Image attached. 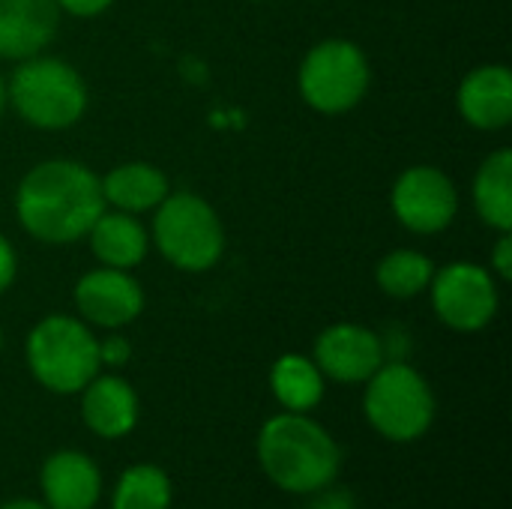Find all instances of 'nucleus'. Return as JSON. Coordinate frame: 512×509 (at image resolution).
I'll list each match as a JSON object with an SVG mask.
<instances>
[{"label": "nucleus", "mask_w": 512, "mask_h": 509, "mask_svg": "<svg viewBox=\"0 0 512 509\" xmlns=\"http://www.w3.org/2000/svg\"><path fill=\"white\" fill-rule=\"evenodd\" d=\"M270 387L285 411L306 414L324 396V375L315 366V360H306L300 354H285L276 360L270 372Z\"/></svg>", "instance_id": "19"}, {"label": "nucleus", "mask_w": 512, "mask_h": 509, "mask_svg": "<svg viewBox=\"0 0 512 509\" xmlns=\"http://www.w3.org/2000/svg\"><path fill=\"white\" fill-rule=\"evenodd\" d=\"M459 210V195L453 180L432 165H414L402 171L393 186V213L414 234L444 231Z\"/></svg>", "instance_id": "9"}, {"label": "nucleus", "mask_w": 512, "mask_h": 509, "mask_svg": "<svg viewBox=\"0 0 512 509\" xmlns=\"http://www.w3.org/2000/svg\"><path fill=\"white\" fill-rule=\"evenodd\" d=\"M429 288L438 318L459 333L483 330L498 312L495 279L480 264H468V261L447 264L441 273L432 276Z\"/></svg>", "instance_id": "8"}, {"label": "nucleus", "mask_w": 512, "mask_h": 509, "mask_svg": "<svg viewBox=\"0 0 512 509\" xmlns=\"http://www.w3.org/2000/svg\"><path fill=\"white\" fill-rule=\"evenodd\" d=\"M492 264L498 270L501 279H512V237L510 231H501V240L495 243V252H492Z\"/></svg>", "instance_id": "23"}, {"label": "nucleus", "mask_w": 512, "mask_h": 509, "mask_svg": "<svg viewBox=\"0 0 512 509\" xmlns=\"http://www.w3.org/2000/svg\"><path fill=\"white\" fill-rule=\"evenodd\" d=\"M3 108H6V81L0 78V117H3Z\"/></svg>", "instance_id": "28"}, {"label": "nucleus", "mask_w": 512, "mask_h": 509, "mask_svg": "<svg viewBox=\"0 0 512 509\" xmlns=\"http://www.w3.org/2000/svg\"><path fill=\"white\" fill-rule=\"evenodd\" d=\"M114 509H168L171 507V480L156 465H132L123 471L114 489Z\"/></svg>", "instance_id": "21"}, {"label": "nucleus", "mask_w": 512, "mask_h": 509, "mask_svg": "<svg viewBox=\"0 0 512 509\" xmlns=\"http://www.w3.org/2000/svg\"><path fill=\"white\" fill-rule=\"evenodd\" d=\"M15 267H18V261H15V249L9 246V240L0 234V294L12 285V279H15Z\"/></svg>", "instance_id": "24"}, {"label": "nucleus", "mask_w": 512, "mask_h": 509, "mask_svg": "<svg viewBox=\"0 0 512 509\" xmlns=\"http://www.w3.org/2000/svg\"><path fill=\"white\" fill-rule=\"evenodd\" d=\"M309 509H354V501L348 492H327L321 489V495L315 498V504Z\"/></svg>", "instance_id": "26"}, {"label": "nucleus", "mask_w": 512, "mask_h": 509, "mask_svg": "<svg viewBox=\"0 0 512 509\" xmlns=\"http://www.w3.org/2000/svg\"><path fill=\"white\" fill-rule=\"evenodd\" d=\"M114 0H57L60 9L72 12V15H81V18H90V15H99L111 6Z\"/></svg>", "instance_id": "25"}, {"label": "nucleus", "mask_w": 512, "mask_h": 509, "mask_svg": "<svg viewBox=\"0 0 512 509\" xmlns=\"http://www.w3.org/2000/svg\"><path fill=\"white\" fill-rule=\"evenodd\" d=\"M42 495L51 509H93L102 495V477L93 459L60 450L42 465Z\"/></svg>", "instance_id": "14"}, {"label": "nucleus", "mask_w": 512, "mask_h": 509, "mask_svg": "<svg viewBox=\"0 0 512 509\" xmlns=\"http://www.w3.org/2000/svg\"><path fill=\"white\" fill-rule=\"evenodd\" d=\"M75 306L81 318H87L90 324L117 330V327L132 324L141 315L144 291L126 270L102 267L78 279Z\"/></svg>", "instance_id": "11"}, {"label": "nucleus", "mask_w": 512, "mask_h": 509, "mask_svg": "<svg viewBox=\"0 0 512 509\" xmlns=\"http://www.w3.org/2000/svg\"><path fill=\"white\" fill-rule=\"evenodd\" d=\"M258 459L264 474L291 495H315L327 489L342 465L339 444L330 432L294 411L264 423L258 435Z\"/></svg>", "instance_id": "2"}, {"label": "nucleus", "mask_w": 512, "mask_h": 509, "mask_svg": "<svg viewBox=\"0 0 512 509\" xmlns=\"http://www.w3.org/2000/svg\"><path fill=\"white\" fill-rule=\"evenodd\" d=\"M432 276H435V264L423 252H414V249L390 252L375 270L381 291L390 297H399V300H408V297H417L420 291H426Z\"/></svg>", "instance_id": "20"}, {"label": "nucleus", "mask_w": 512, "mask_h": 509, "mask_svg": "<svg viewBox=\"0 0 512 509\" xmlns=\"http://www.w3.org/2000/svg\"><path fill=\"white\" fill-rule=\"evenodd\" d=\"M369 90L366 54L348 39L318 42L300 66V93L321 114L351 111Z\"/></svg>", "instance_id": "7"}, {"label": "nucleus", "mask_w": 512, "mask_h": 509, "mask_svg": "<svg viewBox=\"0 0 512 509\" xmlns=\"http://www.w3.org/2000/svg\"><path fill=\"white\" fill-rule=\"evenodd\" d=\"M81 414L99 438H123L138 423V396L117 375H96L84 387Z\"/></svg>", "instance_id": "15"}, {"label": "nucleus", "mask_w": 512, "mask_h": 509, "mask_svg": "<svg viewBox=\"0 0 512 509\" xmlns=\"http://www.w3.org/2000/svg\"><path fill=\"white\" fill-rule=\"evenodd\" d=\"M459 114L474 129H504L512 120V75L507 66H480L459 84Z\"/></svg>", "instance_id": "13"}, {"label": "nucleus", "mask_w": 512, "mask_h": 509, "mask_svg": "<svg viewBox=\"0 0 512 509\" xmlns=\"http://www.w3.org/2000/svg\"><path fill=\"white\" fill-rule=\"evenodd\" d=\"M0 509H51L48 504H39V501H27V498H21V501H9V504H3Z\"/></svg>", "instance_id": "27"}, {"label": "nucleus", "mask_w": 512, "mask_h": 509, "mask_svg": "<svg viewBox=\"0 0 512 509\" xmlns=\"http://www.w3.org/2000/svg\"><path fill=\"white\" fill-rule=\"evenodd\" d=\"M15 210L27 234L42 243H72L105 213L102 180L81 162L51 159L24 174Z\"/></svg>", "instance_id": "1"}, {"label": "nucleus", "mask_w": 512, "mask_h": 509, "mask_svg": "<svg viewBox=\"0 0 512 509\" xmlns=\"http://www.w3.org/2000/svg\"><path fill=\"white\" fill-rule=\"evenodd\" d=\"M102 195L123 213H144L165 201L168 177L147 162H126L108 171L102 180Z\"/></svg>", "instance_id": "17"}, {"label": "nucleus", "mask_w": 512, "mask_h": 509, "mask_svg": "<svg viewBox=\"0 0 512 509\" xmlns=\"http://www.w3.org/2000/svg\"><path fill=\"white\" fill-rule=\"evenodd\" d=\"M87 234L93 255L105 267L129 270L141 264L147 255V231L141 228L138 219H132V213H102Z\"/></svg>", "instance_id": "16"}, {"label": "nucleus", "mask_w": 512, "mask_h": 509, "mask_svg": "<svg viewBox=\"0 0 512 509\" xmlns=\"http://www.w3.org/2000/svg\"><path fill=\"white\" fill-rule=\"evenodd\" d=\"M366 417L390 441H417L435 420V396L426 378L405 363H384L366 381Z\"/></svg>", "instance_id": "6"}, {"label": "nucleus", "mask_w": 512, "mask_h": 509, "mask_svg": "<svg viewBox=\"0 0 512 509\" xmlns=\"http://www.w3.org/2000/svg\"><path fill=\"white\" fill-rule=\"evenodd\" d=\"M153 237L159 252L186 273L210 270L225 252V231L216 210L192 192L165 195L156 207Z\"/></svg>", "instance_id": "5"}, {"label": "nucleus", "mask_w": 512, "mask_h": 509, "mask_svg": "<svg viewBox=\"0 0 512 509\" xmlns=\"http://www.w3.org/2000/svg\"><path fill=\"white\" fill-rule=\"evenodd\" d=\"M0 345H3V333H0Z\"/></svg>", "instance_id": "29"}, {"label": "nucleus", "mask_w": 512, "mask_h": 509, "mask_svg": "<svg viewBox=\"0 0 512 509\" xmlns=\"http://www.w3.org/2000/svg\"><path fill=\"white\" fill-rule=\"evenodd\" d=\"M129 354H132V348H129V342L126 339H120V336H111V339H105V342H99V360L105 363V366H123V363H129Z\"/></svg>", "instance_id": "22"}, {"label": "nucleus", "mask_w": 512, "mask_h": 509, "mask_svg": "<svg viewBox=\"0 0 512 509\" xmlns=\"http://www.w3.org/2000/svg\"><path fill=\"white\" fill-rule=\"evenodd\" d=\"M27 366L45 390L81 393L99 375V339L69 315H48L27 336Z\"/></svg>", "instance_id": "3"}, {"label": "nucleus", "mask_w": 512, "mask_h": 509, "mask_svg": "<svg viewBox=\"0 0 512 509\" xmlns=\"http://www.w3.org/2000/svg\"><path fill=\"white\" fill-rule=\"evenodd\" d=\"M474 204L480 219L489 228L510 231L512 228V153L498 150L492 153L474 180Z\"/></svg>", "instance_id": "18"}, {"label": "nucleus", "mask_w": 512, "mask_h": 509, "mask_svg": "<svg viewBox=\"0 0 512 509\" xmlns=\"http://www.w3.org/2000/svg\"><path fill=\"white\" fill-rule=\"evenodd\" d=\"M60 27L57 0H0V57H36Z\"/></svg>", "instance_id": "12"}, {"label": "nucleus", "mask_w": 512, "mask_h": 509, "mask_svg": "<svg viewBox=\"0 0 512 509\" xmlns=\"http://www.w3.org/2000/svg\"><path fill=\"white\" fill-rule=\"evenodd\" d=\"M315 366L333 381L363 384L384 366V345L360 324H333L315 342Z\"/></svg>", "instance_id": "10"}, {"label": "nucleus", "mask_w": 512, "mask_h": 509, "mask_svg": "<svg viewBox=\"0 0 512 509\" xmlns=\"http://www.w3.org/2000/svg\"><path fill=\"white\" fill-rule=\"evenodd\" d=\"M6 99L36 129H69L87 108V87L69 63L36 54L12 72Z\"/></svg>", "instance_id": "4"}]
</instances>
